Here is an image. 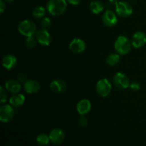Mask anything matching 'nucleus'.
<instances>
[{"label": "nucleus", "instance_id": "20", "mask_svg": "<svg viewBox=\"0 0 146 146\" xmlns=\"http://www.w3.org/2000/svg\"><path fill=\"white\" fill-rule=\"evenodd\" d=\"M121 61V55L118 53H113L109 54L106 58V63L110 66H114Z\"/></svg>", "mask_w": 146, "mask_h": 146}, {"label": "nucleus", "instance_id": "25", "mask_svg": "<svg viewBox=\"0 0 146 146\" xmlns=\"http://www.w3.org/2000/svg\"><path fill=\"white\" fill-rule=\"evenodd\" d=\"M7 99V90L3 86L0 87V104H3L6 103Z\"/></svg>", "mask_w": 146, "mask_h": 146}, {"label": "nucleus", "instance_id": "22", "mask_svg": "<svg viewBox=\"0 0 146 146\" xmlns=\"http://www.w3.org/2000/svg\"><path fill=\"white\" fill-rule=\"evenodd\" d=\"M36 142L38 145L41 146H46L48 145V143L50 142L49 135L44 133H41L38 135L36 137Z\"/></svg>", "mask_w": 146, "mask_h": 146}, {"label": "nucleus", "instance_id": "26", "mask_svg": "<svg viewBox=\"0 0 146 146\" xmlns=\"http://www.w3.org/2000/svg\"><path fill=\"white\" fill-rule=\"evenodd\" d=\"M129 87L133 91H138L141 89V84L137 81H133V82L131 83Z\"/></svg>", "mask_w": 146, "mask_h": 146}, {"label": "nucleus", "instance_id": "11", "mask_svg": "<svg viewBox=\"0 0 146 146\" xmlns=\"http://www.w3.org/2000/svg\"><path fill=\"white\" fill-rule=\"evenodd\" d=\"M68 48L71 52L74 54H80L85 51L86 48V42L79 38H75L69 43Z\"/></svg>", "mask_w": 146, "mask_h": 146}, {"label": "nucleus", "instance_id": "31", "mask_svg": "<svg viewBox=\"0 0 146 146\" xmlns=\"http://www.w3.org/2000/svg\"><path fill=\"white\" fill-rule=\"evenodd\" d=\"M108 1H109L111 4H115V5L119 1H118V0H108Z\"/></svg>", "mask_w": 146, "mask_h": 146}, {"label": "nucleus", "instance_id": "32", "mask_svg": "<svg viewBox=\"0 0 146 146\" xmlns=\"http://www.w3.org/2000/svg\"><path fill=\"white\" fill-rule=\"evenodd\" d=\"M4 1H5L6 2H7V3H11V2H13L14 0H4Z\"/></svg>", "mask_w": 146, "mask_h": 146}, {"label": "nucleus", "instance_id": "17", "mask_svg": "<svg viewBox=\"0 0 146 146\" xmlns=\"http://www.w3.org/2000/svg\"><path fill=\"white\" fill-rule=\"evenodd\" d=\"M2 66L5 69L11 70L16 66L17 59L13 54H7L2 58Z\"/></svg>", "mask_w": 146, "mask_h": 146}, {"label": "nucleus", "instance_id": "16", "mask_svg": "<svg viewBox=\"0 0 146 146\" xmlns=\"http://www.w3.org/2000/svg\"><path fill=\"white\" fill-rule=\"evenodd\" d=\"M4 88L7 91L11 94H18L21 89V84L18 80L9 79L5 83Z\"/></svg>", "mask_w": 146, "mask_h": 146}, {"label": "nucleus", "instance_id": "33", "mask_svg": "<svg viewBox=\"0 0 146 146\" xmlns=\"http://www.w3.org/2000/svg\"><path fill=\"white\" fill-rule=\"evenodd\" d=\"M132 1H135V0H132Z\"/></svg>", "mask_w": 146, "mask_h": 146}, {"label": "nucleus", "instance_id": "9", "mask_svg": "<svg viewBox=\"0 0 146 146\" xmlns=\"http://www.w3.org/2000/svg\"><path fill=\"white\" fill-rule=\"evenodd\" d=\"M35 37L37 40V42L43 46H48L51 42V34L46 29H41L38 30L35 34Z\"/></svg>", "mask_w": 146, "mask_h": 146}, {"label": "nucleus", "instance_id": "21", "mask_svg": "<svg viewBox=\"0 0 146 146\" xmlns=\"http://www.w3.org/2000/svg\"><path fill=\"white\" fill-rule=\"evenodd\" d=\"M46 11V9L45 7H42V6H38L33 9L31 14L34 18L36 19H41L45 17Z\"/></svg>", "mask_w": 146, "mask_h": 146}, {"label": "nucleus", "instance_id": "19", "mask_svg": "<svg viewBox=\"0 0 146 146\" xmlns=\"http://www.w3.org/2000/svg\"><path fill=\"white\" fill-rule=\"evenodd\" d=\"M90 10L94 14H99L102 12L104 9V6L101 1L94 0L90 3L89 5Z\"/></svg>", "mask_w": 146, "mask_h": 146}, {"label": "nucleus", "instance_id": "30", "mask_svg": "<svg viewBox=\"0 0 146 146\" xmlns=\"http://www.w3.org/2000/svg\"><path fill=\"white\" fill-rule=\"evenodd\" d=\"M81 1V0H66L67 2L71 5H78L80 4Z\"/></svg>", "mask_w": 146, "mask_h": 146}, {"label": "nucleus", "instance_id": "7", "mask_svg": "<svg viewBox=\"0 0 146 146\" xmlns=\"http://www.w3.org/2000/svg\"><path fill=\"white\" fill-rule=\"evenodd\" d=\"M113 81L114 85L121 90L126 89L130 86V84H131L128 77L122 72H117L114 75Z\"/></svg>", "mask_w": 146, "mask_h": 146}, {"label": "nucleus", "instance_id": "27", "mask_svg": "<svg viewBox=\"0 0 146 146\" xmlns=\"http://www.w3.org/2000/svg\"><path fill=\"white\" fill-rule=\"evenodd\" d=\"M87 123H88V121H87L86 118L84 115H81V117L79 118V120H78V124H79L80 126H86V125H87Z\"/></svg>", "mask_w": 146, "mask_h": 146}, {"label": "nucleus", "instance_id": "29", "mask_svg": "<svg viewBox=\"0 0 146 146\" xmlns=\"http://www.w3.org/2000/svg\"><path fill=\"white\" fill-rule=\"evenodd\" d=\"M18 81L20 83H25L27 81V78H26V76L24 74H20L18 76Z\"/></svg>", "mask_w": 146, "mask_h": 146}, {"label": "nucleus", "instance_id": "8", "mask_svg": "<svg viewBox=\"0 0 146 146\" xmlns=\"http://www.w3.org/2000/svg\"><path fill=\"white\" fill-rule=\"evenodd\" d=\"M116 13L112 10H106L103 14L101 19L104 25L107 27H113L118 23V17Z\"/></svg>", "mask_w": 146, "mask_h": 146}, {"label": "nucleus", "instance_id": "6", "mask_svg": "<svg viewBox=\"0 0 146 146\" xmlns=\"http://www.w3.org/2000/svg\"><path fill=\"white\" fill-rule=\"evenodd\" d=\"M14 107L9 104H4L0 108V121L1 123H7L14 118L15 111Z\"/></svg>", "mask_w": 146, "mask_h": 146}, {"label": "nucleus", "instance_id": "24", "mask_svg": "<svg viewBox=\"0 0 146 146\" xmlns=\"http://www.w3.org/2000/svg\"><path fill=\"white\" fill-rule=\"evenodd\" d=\"M51 26V20L49 17H45L41 21V27L43 29L48 30Z\"/></svg>", "mask_w": 146, "mask_h": 146}, {"label": "nucleus", "instance_id": "3", "mask_svg": "<svg viewBox=\"0 0 146 146\" xmlns=\"http://www.w3.org/2000/svg\"><path fill=\"white\" fill-rule=\"evenodd\" d=\"M18 31L21 35L24 36H31L36 33V25L31 20L24 19L19 24Z\"/></svg>", "mask_w": 146, "mask_h": 146}, {"label": "nucleus", "instance_id": "23", "mask_svg": "<svg viewBox=\"0 0 146 146\" xmlns=\"http://www.w3.org/2000/svg\"><path fill=\"white\" fill-rule=\"evenodd\" d=\"M37 40L36 38V37H34V36H28L27 37L25 41V44L26 46L28 48H33L36 46V45Z\"/></svg>", "mask_w": 146, "mask_h": 146}, {"label": "nucleus", "instance_id": "4", "mask_svg": "<svg viewBox=\"0 0 146 146\" xmlns=\"http://www.w3.org/2000/svg\"><path fill=\"white\" fill-rule=\"evenodd\" d=\"M115 13L117 15L122 18H128L132 15L133 9L131 4L128 1H119L115 5Z\"/></svg>", "mask_w": 146, "mask_h": 146}, {"label": "nucleus", "instance_id": "12", "mask_svg": "<svg viewBox=\"0 0 146 146\" xmlns=\"http://www.w3.org/2000/svg\"><path fill=\"white\" fill-rule=\"evenodd\" d=\"M50 142L54 145H58L64 141L65 138V133L61 128H56L51 130L49 133Z\"/></svg>", "mask_w": 146, "mask_h": 146}, {"label": "nucleus", "instance_id": "34", "mask_svg": "<svg viewBox=\"0 0 146 146\" xmlns=\"http://www.w3.org/2000/svg\"></svg>", "mask_w": 146, "mask_h": 146}, {"label": "nucleus", "instance_id": "14", "mask_svg": "<svg viewBox=\"0 0 146 146\" xmlns=\"http://www.w3.org/2000/svg\"><path fill=\"white\" fill-rule=\"evenodd\" d=\"M41 88L39 83L38 81L33 79L27 80L25 83H24V89L26 93L29 94H36L39 91Z\"/></svg>", "mask_w": 146, "mask_h": 146}, {"label": "nucleus", "instance_id": "5", "mask_svg": "<svg viewBox=\"0 0 146 146\" xmlns=\"http://www.w3.org/2000/svg\"><path fill=\"white\" fill-rule=\"evenodd\" d=\"M96 93L103 98L108 96L112 90V85L107 78H101L96 83Z\"/></svg>", "mask_w": 146, "mask_h": 146}, {"label": "nucleus", "instance_id": "18", "mask_svg": "<svg viewBox=\"0 0 146 146\" xmlns=\"http://www.w3.org/2000/svg\"><path fill=\"white\" fill-rule=\"evenodd\" d=\"M26 98L24 95L18 93V94H13V96L10 97L9 103L10 105H11L14 108H18V107L21 106L24 104Z\"/></svg>", "mask_w": 146, "mask_h": 146}, {"label": "nucleus", "instance_id": "2", "mask_svg": "<svg viewBox=\"0 0 146 146\" xmlns=\"http://www.w3.org/2000/svg\"><path fill=\"white\" fill-rule=\"evenodd\" d=\"M132 43L125 36H119L114 43V48L116 53L121 56L128 54L131 51Z\"/></svg>", "mask_w": 146, "mask_h": 146}, {"label": "nucleus", "instance_id": "10", "mask_svg": "<svg viewBox=\"0 0 146 146\" xmlns=\"http://www.w3.org/2000/svg\"><path fill=\"white\" fill-rule=\"evenodd\" d=\"M131 43L132 46L135 48H142L146 44V34L142 31L135 32L132 36Z\"/></svg>", "mask_w": 146, "mask_h": 146}, {"label": "nucleus", "instance_id": "1", "mask_svg": "<svg viewBox=\"0 0 146 146\" xmlns=\"http://www.w3.org/2000/svg\"><path fill=\"white\" fill-rule=\"evenodd\" d=\"M66 0H48L46 5L47 12L51 16L58 17L64 14L67 9Z\"/></svg>", "mask_w": 146, "mask_h": 146}, {"label": "nucleus", "instance_id": "13", "mask_svg": "<svg viewBox=\"0 0 146 146\" xmlns=\"http://www.w3.org/2000/svg\"><path fill=\"white\" fill-rule=\"evenodd\" d=\"M91 108H92V105H91V101L86 98L78 101L76 105L77 112L81 115H86L87 113H88L91 111Z\"/></svg>", "mask_w": 146, "mask_h": 146}, {"label": "nucleus", "instance_id": "15", "mask_svg": "<svg viewBox=\"0 0 146 146\" xmlns=\"http://www.w3.org/2000/svg\"><path fill=\"white\" fill-rule=\"evenodd\" d=\"M49 87L51 91L56 94H62V93L65 92L67 88L66 83L60 79H56L51 81Z\"/></svg>", "mask_w": 146, "mask_h": 146}, {"label": "nucleus", "instance_id": "28", "mask_svg": "<svg viewBox=\"0 0 146 146\" xmlns=\"http://www.w3.org/2000/svg\"><path fill=\"white\" fill-rule=\"evenodd\" d=\"M6 9V1L4 0H0V14H2Z\"/></svg>", "mask_w": 146, "mask_h": 146}]
</instances>
